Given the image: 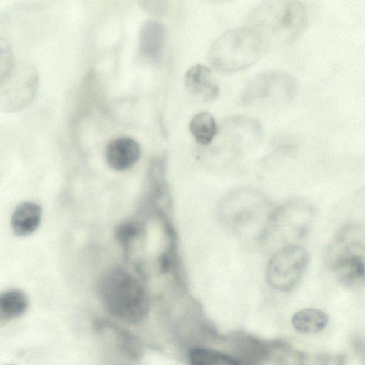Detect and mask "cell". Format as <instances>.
Wrapping results in <instances>:
<instances>
[{
	"label": "cell",
	"instance_id": "6da1fadb",
	"mask_svg": "<svg viewBox=\"0 0 365 365\" xmlns=\"http://www.w3.org/2000/svg\"><path fill=\"white\" fill-rule=\"evenodd\" d=\"M98 297L113 317L123 322L136 324L148 316L150 302L143 284L125 269L111 268L98 279Z\"/></svg>",
	"mask_w": 365,
	"mask_h": 365
},
{
	"label": "cell",
	"instance_id": "7a4b0ae2",
	"mask_svg": "<svg viewBox=\"0 0 365 365\" xmlns=\"http://www.w3.org/2000/svg\"><path fill=\"white\" fill-rule=\"evenodd\" d=\"M309 14L305 5L295 0L264 1L254 7L247 17V26L271 44H286L305 29Z\"/></svg>",
	"mask_w": 365,
	"mask_h": 365
},
{
	"label": "cell",
	"instance_id": "3957f363",
	"mask_svg": "<svg viewBox=\"0 0 365 365\" xmlns=\"http://www.w3.org/2000/svg\"><path fill=\"white\" fill-rule=\"evenodd\" d=\"M268 48L261 36L249 26L228 30L210 46L208 61L220 73H234L257 63Z\"/></svg>",
	"mask_w": 365,
	"mask_h": 365
},
{
	"label": "cell",
	"instance_id": "277c9868",
	"mask_svg": "<svg viewBox=\"0 0 365 365\" xmlns=\"http://www.w3.org/2000/svg\"><path fill=\"white\" fill-rule=\"evenodd\" d=\"M312 205L303 200H289L272 210L259 237L260 242L283 247L299 244L308 234L314 218Z\"/></svg>",
	"mask_w": 365,
	"mask_h": 365
},
{
	"label": "cell",
	"instance_id": "5b68a950",
	"mask_svg": "<svg viewBox=\"0 0 365 365\" xmlns=\"http://www.w3.org/2000/svg\"><path fill=\"white\" fill-rule=\"evenodd\" d=\"M297 91V83L289 73L270 70L253 76L244 87L241 103L247 107L269 108L291 101Z\"/></svg>",
	"mask_w": 365,
	"mask_h": 365
},
{
	"label": "cell",
	"instance_id": "8992f818",
	"mask_svg": "<svg viewBox=\"0 0 365 365\" xmlns=\"http://www.w3.org/2000/svg\"><path fill=\"white\" fill-rule=\"evenodd\" d=\"M308 262V252L299 244L279 248L274 252L267 263L266 281L276 290L290 292L301 281Z\"/></svg>",
	"mask_w": 365,
	"mask_h": 365
},
{
	"label": "cell",
	"instance_id": "52a82bcc",
	"mask_svg": "<svg viewBox=\"0 0 365 365\" xmlns=\"http://www.w3.org/2000/svg\"><path fill=\"white\" fill-rule=\"evenodd\" d=\"M365 256V225L349 224L341 227L327 246L324 262L331 270L342 262Z\"/></svg>",
	"mask_w": 365,
	"mask_h": 365
},
{
	"label": "cell",
	"instance_id": "ba28073f",
	"mask_svg": "<svg viewBox=\"0 0 365 365\" xmlns=\"http://www.w3.org/2000/svg\"><path fill=\"white\" fill-rule=\"evenodd\" d=\"M185 86L192 96L204 101H215L219 96L218 83L206 66L196 64L190 67L185 75Z\"/></svg>",
	"mask_w": 365,
	"mask_h": 365
},
{
	"label": "cell",
	"instance_id": "9c48e42d",
	"mask_svg": "<svg viewBox=\"0 0 365 365\" xmlns=\"http://www.w3.org/2000/svg\"><path fill=\"white\" fill-rule=\"evenodd\" d=\"M139 143L129 137L118 138L108 145L106 158L108 165L118 171L131 168L140 158Z\"/></svg>",
	"mask_w": 365,
	"mask_h": 365
},
{
	"label": "cell",
	"instance_id": "30bf717a",
	"mask_svg": "<svg viewBox=\"0 0 365 365\" xmlns=\"http://www.w3.org/2000/svg\"><path fill=\"white\" fill-rule=\"evenodd\" d=\"M166 38L165 25L157 20L147 21L140 34V51L143 55L153 62L162 56Z\"/></svg>",
	"mask_w": 365,
	"mask_h": 365
},
{
	"label": "cell",
	"instance_id": "8fae6325",
	"mask_svg": "<svg viewBox=\"0 0 365 365\" xmlns=\"http://www.w3.org/2000/svg\"><path fill=\"white\" fill-rule=\"evenodd\" d=\"M41 207L34 202L20 203L14 210L11 225L16 236H27L39 226L41 220Z\"/></svg>",
	"mask_w": 365,
	"mask_h": 365
},
{
	"label": "cell",
	"instance_id": "7c38bea8",
	"mask_svg": "<svg viewBox=\"0 0 365 365\" xmlns=\"http://www.w3.org/2000/svg\"><path fill=\"white\" fill-rule=\"evenodd\" d=\"M96 327H106L111 330L120 352L125 358L133 361L140 360L143 354V347L141 341L132 332L109 322L100 321Z\"/></svg>",
	"mask_w": 365,
	"mask_h": 365
},
{
	"label": "cell",
	"instance_id": "4fadbf2b",
	"mask_svg": "<svg viewBox=\"0 0 365 365\" xmlns=\"http://www.w3.org/2000/svg\"><path fill=\"white\" fill-rule=\"evenodd\" d=\"M334 271L339 282L348 289H357L365 284L364 257H354L345 260Z\"/></svg>",
	"mask_w": 365,
	"mask_h": 365
},
{
	"label": "cell",
	"instance_id": "5bb4252c",
	"mask_svg": "<svg viewBox=\"0 0 365 365\" xmlns=\"http://www.w3.org/2000/svg\"><path fill=\"white\" fill-rule=\"evenodd\" d=\"M329 321L328 315L315 308H307L297 312L292 318L294 329L303 334H317L322 331Z\"/></svg>",
	"mask_w": 365,
	"mask_h": 365
},
{
	"label": "cell",
	"instance_id": "9a60e30c",
	"mask_svg": "<svg viewBox=\"0 0 365 365\" xmlns=\"http://www.w3.org/2000/svg\"><path fill=\"white\" fill-rule=\"evenodd\" d=\"M29 299L26 294L19 289H9L0 295V319L7 322L22 315L27 309Z\"/></svg>",
	"mask_w": 365,
	"mask_h": 365
},
{
	"label": "cell",
	"instance_id": "2e32d148",
	"mask_svg": "<svg viewBox=\"0 0 365 365\" xmlns=\"http://www.w3.org/2000/svg\"><path fill=\"white\" fill-rule=\"evenodd\" d=\"M189 130L197 143L209 145L218 133V128L214 117L208 112L196 113L190 120Z\"/></svg>",
	"mask_w": 365,
	"mask_h": 365
},
{
	"label": "cell",
	"instance_id": "e0dca14e",
	"mask_svg": "<svg viewBox=\"0 0 365 365\" xmlns=\"http://www.w3.org/2000/svg\"><path fill=\"white\" fill-rule=\"evenodd\" d=\"M236 349L237 354L234 358L240 365H257L267 355L264 344L251 337H244L237 341Z\"/></svg>",
	"mask_w": 365,
	"mask_h": 365
},
{
	"label": "cell",
	"instance_id": "ac0fdd59",
	"mask_svg": "<svg viewBox=\"0 0 365 365\" xmlns=\"http://www.w3.org/2000/svg\"><path fill=\"white\" fill-rule=\"evenodd\" d=\"M188 356L190 365H240L232 356L200 346L191 348Z\"/></svg>",
	"mask_w": 365,
	"mask_h": 365
},
{
	"label": "cell",
	"instance_id": "d6986e66",
	"mask_svg": "<svg viewBox=\"0 0 365 365\" xmlns=\"http://www.w3.org/2000/svg\"><path fill=\"white\" fill-rule=\"evenodd\" d=\"M138 226L131 222L121 224L116 230V235L119 241L126 243L138 233Z\"/></svg>",
	"mask_w": 365,
	"mask_h": 365
},
{
	"label": "cell",
	"instance_id": "ffe728a7",
	"mask_svg": "<svg viewBox=\"0 0 365 365\" xmlns=\"http://www.w3.org/2000/svg\"><path fill=\"white\" fill-rule=\"evenodd\" d=\"M144 4L147 10L155 14H163L168 7V4L165 1H145Z\"/></svg>",
	"mask_w": 365,
	"mask_h": 365
},
{
	"label": "cell",
	"instance_id": "44dd1931",
	"mask_svg": "<svg viewBox=\"0 0 365 365\" xmlns=\"http://www.w3.org/2000/svg\"><path fill=\"white\" fill-rule=\"evenodd\" d=\"M353 346L359 356L365 361V339L356 336L352 341Z\"/></svg>",
	"mask_w": 365,
	"mask_h": 365
},
{
	"label": "cell",
	"instance_id": "7402d4cb",
	"mask_svg": "<svg viewBox=\"0 0 365 365\" xmlns=\"http://www.w3.org/2000/svg\"><path fill=\"white\" fill-rule=\"evenodd\" d=\"M4 365H15V364H11V363H6V364H4Z\"/></svg>",
	"mask_w": 365,
	"mask_h": 365
}]
</instances>
